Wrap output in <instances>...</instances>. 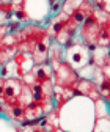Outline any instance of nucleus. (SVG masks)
Listing matches in <instances>:
<instances>
[{
    "instance_id": "obj_1",
    "label": "nucleus",
    "mask_w": 110,
    "mask_h": 132,
    "mask_svg": "<svg viewBox=\"0 0 110 132\" xmlns=\"http://www.w3.org/2000/svg\"><path fill=\"white\" fill-rule=\"evenodd\" d=\"M63 61H66L72 69L79 71L91 61V54L83 43H72L69 47H66Z\"/></svg>"
},
{
    "instance_id": "obj_2",
    "label": "nucleus",
    "mask_w": 110,
    "mask_h": 132,
    "mask_svg": "<svg viewBox=\"0 0 110 132\" xmlns=\"http://www.w3.org/2000/svg\"><path fill=\"white\" fill-rule=\"evenodd\" d=\"M54 84L65 88H74L77 80L80 79L75 69H72L66 61H60L57 66H54Z\"/></svg>"
},
{
    "instance_id": "obj_3",
    "label": "nucleus",
    "mask_w": 110,
    "mask_h": 132,
    "mask_svg": "<svg viewBox=\"0 0 110 132\" xmlns=\"http://www.w3.org/2000/svg\"><path fill=\"white\" fill-rule=\"evenodd\" d=\"M22 90V82L21 79H5L3 82V97L2 102L11 104L14 101H18V97Z\"/></svg>"
},
{
    "instance_id": "obj_4",
    "label": "nucleus",
    "mask_w": 110,
    "mask_h": 132,
    "mask_svg": "<svg viewBox=\"0 0 110 132\" xmlns=\"http://www.w3.org/2000/svg\"><path fill=\"white\" fill-rule=\"evenodd\" d=\"M79 93V96H85L88 99H91V101H96V99H99V91H98V85L94 84V82L91 80H87V79H79L77 84L74 87Z\"/></svg>"
},
{
    "instance_id": "obj_5",
    "label": "nucleus",
    "mask_w": 110,
    "mask_h": 132,
    "mask_svg": "<svg viewBox=\"0 0 110 132\" xmlns=\"http://www.w3.org/2000/svg\"><path fill=\"white\" fill-rule=\"evenodd\" d=\"M35 77V84H44V82H54V69L49 63L35 64L30 71Z\"/></svg>"
},
{
    "instance_id": "obj_6",
    "label": "nucleus",
    "mask_w": 110,
    "mask_h": 132,
    "mask_svg": "<svg viewBox=\"0 0 110 132\" xmlns=\"http://www.w3.org/2000/svg\"><path fill=\"white\" fill-rule=\"evenodd\" d=\"M52 38L46 36L43 41H39L38 44H35L33 51H31V58H33L35 64H41V63H47V54H49V47H50Z\"/></svg>"
},
{
    "instance_id": "obj_7",
    "label": "nucleus",
    "mask_w": 110,
    "mask_h": 132,
    "mask_svg": "<svg viewBox=\"0 0 110 132\" xmlns=\"http://www.w3.org/2000/svg\"><path fill=\"white\" fill-rule=\"evenodd\" d=\"M77 30L79 28H75V27H72L69 22L63 27L60 31H58V35L54 38L55 39V43L57 44H60V46H63V47H69L72 43H74V36H75V33H77Z\"/></svg>"
},
{
    "instance_id": "obj_8",
    "label": "nucleus",
    "mask_w": 110,
    "mask_h": 132,
    "mask_svg": "<svg viewBox=\"0 0 110 132\" xmlns=\"http://www.w3.org/2000/svg\"><path fill=\"white\" fill-rule=\"evenodd\" d=\"M14 61H16V64H18L21 77L24 74L30 72L31 69H33V66H35V61H33V58H31V54H28V52H18L14 55Z\"/></svg>"
},
{
    "instance_id": "obj_9",
    "label": "nucleus",
    "mask_w": 110,
    "mask_h": 132,
    "mask_svg": "<svg viewBox=\"0 0 110 132\" xmlns=\"http://www.w3.org/2000/svg\"><path fill=\"white\" fill-rule=\"evenodd\" d=\"M5 118L16 121V123H22L24 121V105L19 101H14L11 104H6V113H5Z\"/></svg>"
},
{
    "instance_id": "obj_10",
    "label": "nucleus",
    "mask_w": 110,
    "mask_h": 132,
    "mask_svg": "<svg viewBox=\"0 0 110 132\" xmlns=\"http://www.w3.org/2000/svg\"><path fill=\"white\" fill-rule=\"evenodd\" d=\"M44 115L46 113H44V110H43V107L39 104L30 102L28 105L24 107V121L22 123H25V121H38V120H41L44 117Z\"/></svg>"
},
{
    "instance_id": "obj_11",
    "label": "nucleus",
    "mask_w": 110,
    "mask_h": 132,
    "mask_svg": "<svg viewBox=\"0 0 110 132\" xmlns=\"http://www.w3.org/2000/svg\"><path fill=\"white\" fill-rule=\"evenodd\" d=\"M90 54H91V63L93 64L99 66V68L108 66V47H99V46H96Z\"/></svg>"
},
{
    "instance_id": "obj_12",
    "label": "nucleus",
    "mask_w": 110,
    "mask_h": 132,
    "mask_svg": "<svg viewBox=\"0 0 110 132\" xmlns=\"http://www.w3.org/2000/svg\"><path fill=\"white\" fill-rule=\"evenodd\" d=\"M0 77L2 79H21V74H19V69H18V64H16L14 58L0 66Z\"/></svg>"
},
{
    "instance_id": "obj_13",
    "label": "nucleus",
    "mask_w": 110,
    "mask_h": 132,
    "mask_svg": "<svg viewBox=\"0 0 110 132\" xmlns=\"http://www.w3.org/2000/svg\"><path fill=\"white\" fill-rule=\"evenodd\" d=\"M16 54H18V47L16 46H0V66L13 60Z\"/></svg>"
},
{
    "instance_id": "obj_14",
    "label": "nucleus",
    "mask_w": 110,
    "mask_h": 132,
    "mask_svg": "<svg viewBox=\"0 0 110 132\" xmlns=\"http://www.w3.org/2000/svg\"><path fill=\"white\" fill-rule=\"evenodd\" d=\"M108 44H110V35H108V21H107L101 25V30L98 33V39H96V46L108 47Z\"/></svg>"
},
{
    "instance_id": "obj_15",
    "label": "nucleus",
    "mask_w": 110,
    "mask_h": 132,
    "mask_svg": "<svg viewBox=\"0 0 110 132\" xmlns=\"http://www.w3.org/2000/svg\"><path fill=\"white\" fill-rule=\"evenodd\" d=\"M11 22H18V24H27L30 22L27 13L24 11V8H13V13H11Z\"/></svg>"
},
{
    "instance_id": "obj_16",
    "label": "nucleus",
    "mask_w": 110,
    "mask_h": 132,
    "mask_svg": "<svg viewBox=\"0 0 110 132\" xmlns=\"http://www.w3.org/2000/svg\"><path fill=\"white\" fill-rule=\"evenodd\" d=\"M98 91H99V96L105 101H108V96H110V82H108V77H102L101 82L98 84Z\"/></svg>"
},
{
    "instance_id": "obj_17",
    "label": "nucleus",
    "mask_w": 110,
    "mask_h": 132,
    "mask_svg": "<svg viewBox=\"0 0 110 132\" xmlns=\"http://www.w3.org/2000/svg\"><path fill=\"white\" fill-rule=\"evenodd\" d=\"M91 132H110V126H108V117H102L98 118L96 123L93 124Z\"/></svg>"
},
{
    "instance_id": "obj_18",
    "label": "nucleus",
    "mask_w": 110,
    "mask_h": 132,
    "mask_svg": "<svg viewBox=\"0 0 110 132\" xmlns=\"http://www.w3.org/2000/svg\"><path fill=\"white\" fill-rule=\"evenodd\" d=\"M80 3H82V0H63V3H61V13H65L66 16H69L74 10L79 8Z\"/></svg>"
},
{
    "instance_id": "obj_19",
    "label": "nucleus",
    "mask_w": 110,
    "mask_h": 132,
    "mask_svg": "<svg viewBox=\"0 0 110 132\" xmlns=\"http://www.w3.org/2000/svg\"><path fill=\"white\" fill-rule=\"evenodd\" d=\"M3 82H5V79L0 77V102H2V97H3Z\"/></svg>"
},
{
    "instance_id": "obj_20",
    "label": "nucleus",
    "mask_w": 110,
    "mask_h": 132,
    "mask_svg": "<svg viewBox=\"0 0 110 132\" xmlns=\"http://www.w3.org/2000/svg\"><path fill=\"white\" fill-rule=\"evenodd\" d=\"M11 0H0V5H10Z\"/></svg>"
}]
</instances>
